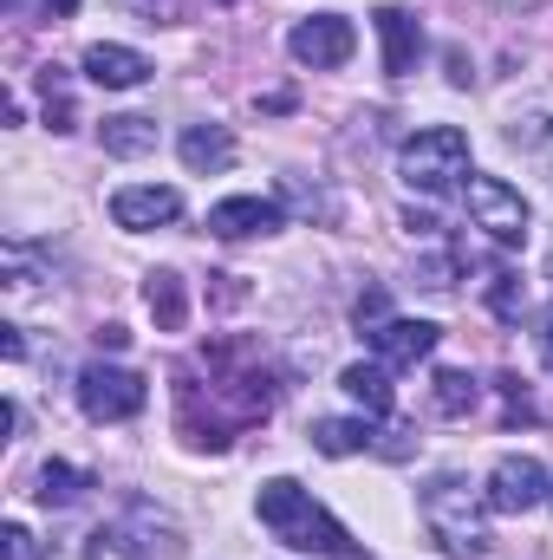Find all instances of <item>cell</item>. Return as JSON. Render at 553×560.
<instances>
[{
  "label": "cell",
  "instance_id": "6da1fadb",
  "mask_svg": "<svg viewBox=\"0 0 553 560\" xmlns=\"http://www.w3.org/2000/svg\"><path fill=\"white\" fill-rule=\"evenodd\" d=\"M255 515H261V528L286 541V548H299V555H326V560H372L319 502H313V489H299L293 476H274V482H261V495H255Z\"/></svg>",
  "mask_w": 553,
  "mask_h": 560
},
{
  "label": "cell",
  "instance_id": "7a4b0ae2",
  "mask_svg": "<svg viewBox=\"0 0 553 560\" xmlns=\"http://www.w3.org/2000/svg\"><path fill=\"white\" fill-rule=\"evenodd\" d=\"M423 528L436 535V548L456 560L489 555V489H475L469 476H430L423 482Z\"/></svg>",
  "mask_w": 553,
  "mask_h": 560
},
{
  "label": "cell",
  "instance_id": "3957f363",
  "mask_svg": "<svg viewBox=\"0 0 553 560\" xmlns=\"http://www.w3.org/2000/svg\"><path fill=\"white\" fill-rule=\"evenodd\" d=\"M398 176L411 183L416 196H443V189L469 183V176H475V170H469V138H462L456 125L416 131V138L398 150Z\"/></svg>",
  "mask_w": 553,
  "mask_h": 560
},
{
  "label": "cell",
  "instance_id": "277c9868",
  "mask_svg": "<svg viewBox=\"0 0 553 560\" xmlns=\"http://www.w3.org/2000/svg\"><path fill=\"white\" fill-rule=\"evenodd\" d=\"M79 405H85L92 423H125L150 405V385H143L131 365H105V359H98V365L79 372Z\"/></svg>",
  "mask_w": 553,
  "mask_h": 560
},
{
  "label": "cell",
  "instance_id": "5b68a950",
  "mask_svg": "<svg viewBox=\"0 0 553 560\" xmlns=\"http://www.w3.org/2000/svg\"><path fill=\"white\" fill-rule=\"evenodd\" d=\"M462 202H469V222L475 229H489L495 242H528V202H521V189L515 183H502V176H469L462 183Z\"/></svg>",
  "mask_w": 553,
  "mask_h": 560
},
{
  "label": "cell",
  "instance_id": "8992f818",
  "mask_svg": "<svg viewBox=\"0 0 553 560\" xmlns=\"http://www.w3.org/2000/svg\"><path fill=\"white\" fill-rule=\"evenodd\" d=\"M352 46H358V33H352V20H345V13H313V20H299V26L286 33V52H293L299 66H313V72L345 66V59H352Z\"/></svg>",
  "mask_w": 553,
  "mask_h": 560
},
{
  "label": "cell",
  "instance_id": "52a82bcc",
  "mask_svg": "<svg viewBox=\"0 0 553 560\" xmlns=\"http://www.w3.org/2000/svg\"><path fill=\"white\" fill-rule=\"evenodd\" d=\"M541 502H553V482L534 456H502V463L489 469V509H495V515H528V509H541Z\"/></svg>",
  "mask_w": 553,
  "mask_h": 560
},
{
  "label": "cell",
  "instance_id": "ba28073f",
  "mask_svg": "<svg viewBox=\"0 0 553 560\" xmlns=\"http://www.w3.org/2000/svg\"><path fill=\"white\" fill-rule=\"evenodd\" d=\"M372 26H378V52H385V79H411L423 59V20L411 7H378Z\"/></svg>",
  "mask_w": 553,
  "mask_h": 560
},
{
  "label": "cell",
  "instance_id": "9c48e42d",
  "mask_svg": "<svg viewBox=\"0 0 553 560\" xmlns=\"http://www.w3.org/2000/svg\"><path fill=\"white\" fill-rule=\"evenodd\" d=\"M176 215H183V196H176L169 183H131V189H118V196H111V222H118V229H131V235L163 229V222H176Z\"/></svg>",
  "mask_w": 553,
  "mask_h": 560
},
{
  "label": "cell",
  "instance_id": "30bf717a",
  "mask_svg": "<svg viewBox=\"0 0 553 560\" xmlns=\"http://www.w3.org/2000/svg\"><path fill=\"white\" fill-rule=\"evenodd\" d=\"M274 229H286L274 196H228L209 209V235H222V242H248V235H274Z\"/></svg>",
  "mask_w": 553,
  "mask_h": 560
},
{
  "label": "cell",
  "instance_id": "8fae6325",
  "mask_svg": "<svg viewBox=\"0 0 553 560\" xmlns=\"http://www.w3.org/2000/svg\"><path fill=\"white\" fill-rule=\"evenodd\" d=\"M85 79L105 85V92H138L143 79H150V59H143L138 46H111V39H98V46L85 52Z\"/></svg>",
  "mask_w": 553,
  "mask_h": 560
},
{
  "label": "cell",
  "instance_id": "7c38bea8",
  "mask_svg": "<svg viewBox=\"0 0 553 560\" xmlns=\"http://www.w3.org/2000/svg\"><path fill=\"white\" fill-rule=\"evenodd\" d=\"M436 326L430 319H391L385 332H372V346H378V359L391 365V372H411V365H423L430 352H436Z\"/></svg>",
  "mask_w": 553,
  "mask_h": 560
},
{
  "label": "cell",
  "instance_id": "4fadbf2b",
  "mask_svg": "<svg viewBox=\"0 0 553 560\" xmlns=\"http://www.w3.org/2000/svg\"><path fill=\"white\" fill-rule=\"evenodd\" d=\"M339 385H345L352 405H365V418H385V411L398 405V392H391V365H385V359H358V365H345Z\"/></svg>",
  "mask_w": 553,
  "mask_h": 560
},
{
  "label": "cell",
  "instance_id": "5bb4252c",
  "mask_svg": "<svg viewBox=\"0 0 553 560\" xmlns=\"http://www.w3.org/2000/svg\"><path fill=\"white\" fill-rule=\"evenodd\" d=\"M176 156H183L196 176H215V170L235 163V138H228L222 125H189V131L176 138Z\"/></svg>",
  "mask_w": 553,
  "mask_h": 560
},
{
  "label": "cell",
  "instance_id": "9a60e30c",
  "mask_svg": "<svg viewBox=\"0 0 553 560\" xmlns=\"http://www.w3.org/2000/svg\"><path fill=\"white\" fill-rule=\"evenodd\" d=\"M143 306H150L156 332H183V319H189V293H183V275L156 268V275L143 280Z\"/></svg>",
  "mask_w": 553,
  "mask_h": 560
},
{
  "label": "cell",
  "instance_id": "2e32d148",
  "mask_svg": "<svg viewBox=\"0 0 553 560\" xmlns=\"http://www.w3.org/2000/svg\"><path fill=\"white\" fill-rule=\"evenodd\" d=\"M98 143H105V156H150V150H156V118L118 112V118L98 125Z\"/></svg>",
  "mask_w": 553,
  "mask_h": 560
},
{
  "label": "cell",
  "instance_id": "e0dca14e",
  "mask_svg": "<svg viewBox=\"0 0 553 560\" xmlns=\"http://www.w3.org/2000/svg\"><path fill=\"white\" fill-rule=\"evenodd\" d=\"M372 443V418H319L313 423V450L319 456H358Z\"/></svg>",
  "mask_w": 553,
  "mask_h": 560
},
{
  "label": "cell",
  "instance_id": "ac0fdd59",
  "mask_svg": "<svg viewBox=\"0 0 553 560\" xmlns=\"http://www.w3.org/2000/svg\"><path fill=\"white\" fill-rule=\"evenodd\" d=\"M430 405H436V418H469L482 405V385L469 372H436L430 378Z\"/></svg>",
  "mask_w": 553,
  "mask_h": 560
},
{
  "label": "cell",
  "instance_id": "d6986e66",
  "mask_svg": "<svg viewBox=\"0 0 553 560\" xmlns=\"http://www.w3.org/2000/svg\"><path fill=\"white\" fill-rule=\"evenodd\" d=\"M508 150H521V156L548 163V183H553V118H541V112L508 118Z\"/></svg>",
  "mask_w": 553,
  "mask_h": 560
},
{
  "label": "cell",
  "instance_id": "ffe728a7",
  "mask_svg": "<svg viewBox=\"0 0 553 560\" xmlns=\"http://www.w3.org/2000/svg\"><path fill=\"white\" fill-rule=\"evenodd\" d=\"M85 489H92V476L72 469V463H46V469H39V502H46V509H72Z\"/></svg>",
  "mask_w": 553,
  "mask_h": 560
},
{
  "label": "cell",
  "instance_id": "44dd1931",
  "mask_svg": "<svg viewBox=\"0 0 553 560\" xmlns=\"http://www.w3.org/2000/svg\"><path fill=\"white\" fill-rule=\"evenodd\" d=\"M482 300H489V313H495V319H508V326H515V319H521V300H528V293H521V275H515V268H495L489 287H482Z\"/></svg>",
  "mask_w": 553,
  "mask_h": 560
},
{
  "label": "cell",
  "instance_id": "7402d4cb",
  "mask_svg": "<svg viewBox=\"0 0 553 560\" xmlns=\"http://www.w3.org/2000/svg\"><path fill=\"white\" fill-rule=\"evenodd\" d=\"M352 326H358L365 339L391 326V300H385V287H365V293H358V306H352Z\"/></svg>",
  "mask_w": 553,
  "mask_h": 560
},
{
  "label": "cell",
  "instance_id": "603a6c76",
  "mask_svg": "<svg viewBox=\"0 0 553 560\" xmlns=\"http://www.w3.org/2000/svg\"><path fill=\"white\" fill-rule=\"evenodd\" d=\"M416 287H423V293H449V287H456V261H449V255L423 261V268H416Z\"/></svg>",
  "mask_w": 553,
  "mask_h": 560
},
{
  "label": "cell",
  "instance_id": "cb8c5ba5",
  "mask_svg": "<svg viewBox=\"0 0 553 560\" xmlns=\"http://www.w3.org/2000/svg\"><path fill=\"white\" fill-rule=\"evenodd\" d=\"M534 352H541V365L553 372V300H548V313H541V326H534Z\"/></svg>",
  "mask_w": 553,
  "mask_h": 560
},
{
  "label": "cell",
  "instance_id": "d4e9b609",
  "mask_svg": "<svg viewBox=\"0 0 553 560\" xmlns=\"http://www.w3.org/2000/svg\"><path fill=\"white\" fill-rule=\"evenodd\" d=\"M98 346H105V352H125V346H131V332H125V326H98Z\"/></svg>",
  "mask_w": 553,
  "mask_h": 560
},
{
  "label": "cell",
  "instance_id": "484cf974",
  "mask_svg": "<svg viewBox=\"0 0 553 560\" xmlns=\"http://www.w3.org/2000/svg\"><path fill=\"white\" fill-rule=\"evenodd\" d=\"M79 13V0H39V20H72Z\"/></svg>",
  "mask_w": 553,
  "mask_h": 560
},
{
  "label": "cell",
  "instance_id": "4316f807",
  "mask_svg": "<svg viewBox=\"0 0 553 560\" xmlns=\"http://www.w3.org/2000/svg\"><path fill=\"white\" fill-rule=\"evenodd\" d=\"M469 79H475V72H469V59H462V52H449V85H469Z\"/></svg>",
  "mask_w": 553,
  "mask_h": 560
},
{
  "label": "cell",
  "instance_id": "83f0119b",
  "mask_svg": "<svg viewBox=\"0 0 553 560\" xmlns=\"http://www.w3.org/2000/svg\"><path fill=\"white\" fill-rule=\"evenodd\" d=\"M7 560H26V528H7Z\"/></svg>",
  "mask_w": 553,
  "mask_h": 560
},
{
  "label": "cell",
  "instance_id": "f1b7e54d",
  "mask_svg": "<svg viewBox=\"0 0 553 560\" xmlns=\"http://www.w3.org/2000/svg\"><path fill=\"white\" fill-rule=\"evenodd\" d=\"M495 7H508V13H534V7H548V0H495Z\"/></svg>",
  "mask_w": 553,
  "mask_h": 560
}]
</instances>
